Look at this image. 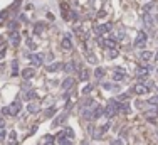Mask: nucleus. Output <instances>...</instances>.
I'll list each match as a JSON object with an SVG mask.
<instances>
[{"instance_id":"obj_1","label":"nucleus","mask_w":158,"mask_h":145,"mask_svg":"<svg viewBox=\"0 0 158 145\" xmlns=\"http://www.w3.org/2000/svg\"><path fill=\"white\" fill-rule=\"evenodd\" d=\"M146 42H148V36L145 30H140L136 36V39L133 41V47L135 49H143V47H146Z\"/></svg>"},{"instance_id":"obj_2","label":"nucleus","mask_w":158,"mask_h":145,"mask_svg":"<svg viewBox=\"0 0 158 145\" xmlns=\"http://www.w3.org/2000/svg\"><path fill=\"white\" fill-rule=\"evenodd\" d=\"M7 108H9V116H17L19 113H20V110H22V103L20 101H14L12 105H9Z\"/></svg>"},{"instance_id":"obj_3","label":"nucleus","mask_w":158,"mask_h":145,"mask_svg":"<svg viewBox=\"0 0 158 145\" xmlns=\"http://www.w3.org/2000/svg\"><path fill=\"white\" fill-rule=\"evenodd\" d=\"M111 29H113V24H101V26H98L96 29H94V34H96V36H103V34L111 32Z\"/></svg>"},{"instance_id":"obj_4","label":"nucleus","mask_w":158,"mask_h":145,"mask_svg":"<svg viewBox=\"0 0 158 145\" xmlns=\"http://www.w3.org/2000/svg\"><path fill=\"white\" fill-rule=\"evenodd\" d=\"M148 91H150V88H148L145 83H138L131 88V93H135V94H146Z\"/></svg>"},{"instance_id":"obj_5","label":"nucleus","mask_w":158,"mask_h":145,"mask_svg":"<svg viewBox=\"0 0 158 145\" xmlns=\"http://www.w3.org/2000/svg\"><path fill=\"white\" fill-rule=\"evenodd\" d=\"M27 58L32 61L34 66H42L44 64V54H37V52H34V54H27Z\"/></svg>"},{"instance_id":"obj_6","label":"nucleus","mask_w":158,"mask_h":145,"mask_svg":"<svg viewBox=\"0 0 158 145\" xmlns=\"http://www.w3.org/2000/svg\"><path fill=\"white\" fill-rule=\"evenodd\" d=\"M9 41H10V44L14 47H19V44H20V34H19L17 30H12V32L9 34Z\"/></svg>"},{"instance_id":"obj_7","label":"nucleus","mask_w":158,"mask_h":145,"mask_svg":"<svg viewBox=\"0 0 158 145\" xmlns=\"http://www.w3.org/2000/svg\"><path fill=\"white\" fill-rule=\"evenodd\" d=\"M61 47L64 51H72V42H71V34H66L64 39L61 41Z\"/></svg>"},{"instance_id":"obj_8","label":"nucleus","mask_w":158,"mask_h":145,"mask_svg":"<svg viewBox=\"0 0 158 145\" xmlns=\"http://www.w3.org/2000/svg\"><path fill=\"white\" fill-rule=\"evenodd\" d=\"M34 76H36V69H34V68L22 69V78H24V80H32Z\"/></svg>"},{"instance_id":"obj_9","label":"nucleus","mask_w":158,"mask_h":145,"mask_svg":"<svg viewBox=\"0 0 158 145\" xmlns=\"http://www.w3.org/2000/svg\"><path fill=\"white\" fill-rule=\"evenodd\" d=\"M148 74H150V68H148V66H145V68H136V76L140 78V80L148 78Z\"/></svg>"},{"instance_id":"obj_10","label":"nucleus","mask_w":158,"mask_h":145,"mask_svg":"<svg viewBox=\"0 0 158 145\" xmlns=\"http://www.w3.org/2000/svg\"><path fill=\"white\" fill-rule=\"evenodd\" d=\"M125 78H126L125 69H118V68H116L115 72H113V80H115V81H123Z\"/></svg>"},{"instance_id":"obj_11","label":"nucleus","mask_w":158,"mask_h":145,"mask_svg":"<svg viewBox=\"0 0 158 145\" xmlns=\"http://www.w3.org/2000/svg\"><path fill=\"white\" fill-rule=\"evenodd\" d=\"M103 90L106 91H119V86L115 83H103Z\"/></svg>"},{"instance_id":"obj_12","label":"nucleus","mask_w":158,"mask_h":145,"mask_svg":"<svg viewBox=\"0 0 158 145\" xmlns=\"http://www.w3.org/2000/svg\"><path fill=\"white\" fill-rule=\"evenodd\" d=\"M103 115H104V108H103V106H96V108H94V111H93V120L101 118Z\"/></svg>"},{"instance_id":"obj_13","label":"nucleus","mask_w":158,"mask_h":145,"mask_svg":"<svg viewBox=\"0 0 158 145\" xmlns=\"http://www.w3.org/2000/svg\"><path fill=\"white\" fill-rule=\"evenodd\" d=\"M66 118H67V113H62V115H59L56 120H52V127H59V125H61Z\"/></svg>"},{"instance_id":"obj_14","label":"nucleus","mask_w":158,"mask_h":145,"mask_svg":"<svg viewBox=\"0 0 158 145\" xmlns=\"http://www.w3.org/2000/svg\"><path fill=\"white\" fill-rule=\"evenodd\" d=\"M61 12H62V19L67 20V19H69V7H67V4L61 2Z\"/></svg>"},{"instance_id":"obj_15","label":"nucleus","mask_w":158,"mask_h":145,"mask_svg":"<svg viewBox=\"0 0 158 145\" xmlns=\"http://www.w3.org/2000/svg\"><path fill=\"white\" fill-rule=\"evenodd\" d=\"M39 110H40L39 103H29L27 105V111L29 113H39Z\"/></svg>"},{"instance_id":"obj_16","label":"nucleus","mask_w":158,"mask_h":145,"mask_svg":"<svg viewBox=\"0 0 158 145\" xmlns=\"http://www.w3.org/2000/svg\"><path fill=\"white\" fill-rule=\"evenodd\" d=\"M72 84H74V80H72V78H66V80L62 81V90H71Z\"/></svg>"},{"instance_id":"obj_17","label":"nucleus","mask_w":158,"mask_h":145,"mask_svg":"<svg viewBox=\"0 0 158 145\" xmlns=\"http://www.w3.org/2000/svg\"><path fill=\"white\" fill-rule=\"evenodd\" d=\"M151 58H153V52H150V51H143L140 54V59H141V61H145V62H148Z\"/></svg>"},{"instance_id":"obj_18","label":"nucleus","mask_w":158,"mask_h":145,"mask_svg":"<svg viewBox=\"0 0 158 145\" xmlns=\"http://www.w3.org/2000/svg\"><path fill=\"white\" fill-rule=\"evenodd\" d=\"M44 29H46V24H42V22H40V24H36V27H34V34H36V36H40Z\"/></svg>"},{"instance_id":"obj_19","label":"nucleus","mask_w":158,"mask_h":145,"mask_svg":"<svg viewBox=\"0 0 158 145\" xmlns=\"http://www.w3.org/2000/svg\"><path fill=\"white\" fill-rule=\"evenodd\" d=\"M57 69H62L61 62H54V64H49V66H47V71H49V72H54V71H57Z\"/></svg>"},{"instance_id":"obj_20","label":"nucleus","mask_w":158,"mask_h":145,"mask_svg":"<svg viewBox=\"0 0 158 145\" xmlns=\"http://www.w3.org/2000/svg\"><path fill=\"white\" fill-rule=\"evenodd\" d=\"M17 74H19V61L14 59L12 61V76H17Z\"/></svg>"},{"instance_id":"obj_21","label":"nucleus","mask_w":158,"mask_h":145,"mask_svg":"<svg viewBox=\"0 0 158 145\" xmlns=\"http://www.w3.org/2000/svg\"><path fill=\"white\" fill-rule=\"evenodd\" d=\"M62 132H64V135H66V137H67V138H71V140H72V138H74V130H72L71 127H66V128H64V130H62Z\"/></svg>"},{"instance_id":"obj_22","label":"nucleus","mask_w":158,"mask_h":145,"mask_svg":"<svg viewBox=\"0 0 158 145\" xmlns=\"http://www.w3.org/2000/svg\"><path fill=\"white\" fill-rule=\"evenodd\" d=\"M118 54H119V51L116 49V47H115V49H108V58H109V59L118 58Z\"/></svg>"},{"instance_id":"obj_23","label":"nucleus","mask_w":158,"mask_h":145,"mask_svg":"<svg viewBox=\"0 0 158 145\" xmlns=\"http://www.w3.org/2000/svg\"><path fill=\"white\" fill-rule=\"evenodd\" d=\"M24 98H25V100H34V98H37V93H36V91L27 90V93L24 94Z\"/></svg>"},{"instance_id":"obj_24","label":"nucleus","mask_w":158,"mask_h":145,"mask_svg":"<svg viewBox=\"0 0 158 145\" xmlns=\"http://www.w3.org/2000/svg\"><path fill=\"white\" fill-rule=\"evenodd\" d=\"M94 76H96V80H103L104 69H103V68H96V71H94Z\"/></svg>"},{"instance_id":"obj_25","label":"nucleus","mask_w":158,"mask_h":145,"mask_svg":"<svg viewBox=\"0 0 158 145\" xmlns=\"http://www.w3.org/2000/svg\"><path fill=\"white\" fill-rule=\"evenodd\" d=\"M7 27H9L10 30H17V27H19V22H17V20H9Z\"/></svg>"},{"instance_id":"obj_26","label":"nucleus","mask_w":158,"mask_h":145,"mask_svg":"<svg viewBox=\"0 0 158 145\" xmlns=\"http://www.w3.org/2000/svg\"><path fill=\"white\" fill-rule=\"evenodd\" d=\"M79 80H81V81H88V80H89V72H88L86 69H83V71H81V76H79Z\"/></svg>"},{"instance_id":"obj_27","label":"nucleus","mask_w":158,"mask_h":145,"mask_svg":"<svg viewBox=\"0 0 158 145\" xmlns=\"http://www.w3.org/2000/svg\"><path fill=\"white\" fill-rule=\"evenodd\" d=\"M88 61L91 62V64H98V59L94 54H91V52H88Z\"/></svg>"},{"instance_id":"obj_28","label":"nucleus","mask_w":158,"mask_h":145,"mask_svg":"<svg viewBox=\"0 0 158 145\" xmlns=\"http://www.w3.org/2000/svg\"><path fill=\"white\" fill-rule=\"evenodd\" d=\"M25 42H27V46H29V49H32V51H36V49H37L36 42H34L32 39H27V41H25Z\"/></svg>"},{"instance_id":"obj_29","label":"nucleus","mask_w":158,"mask_h":145,"mask_svg":"<svg viewBox=\"0 0 158 145\" xmlns=\"http://www.w3.org/2000/svg\"><path fill=\"white\" fill-rule=\"evenodd\" d=\"M54 115H56V108H54V106L46 110V116H47V118H49V116H54Z\"/></svg>"},{"instance_id":"obj_30","label":"nucleus","mask_w":158,"mask_h":145,"mask_svg":"<svg viewBox=\"0 0 158 145\" xmlns=\"http://www.w3.org/2000/svg\"><path fill=\"white\" fill-rule=\"evenodd\" d=\"M93 88H94L93 84H88V86H84L83 88V94H89L91 91H93Z\"/></svg>"},{"instance_id":"obj_31","label":"nucleus","mask_w":158,"mask_h":145,"mask_svg":"<svg viewBox=\"0 0 158 145\" xmlns=\"http://www.w3.org/2000/svg\"><path fill=\"white\" fill-rule=\"evenodd\" d=\"M153 7H155V4H153V2H150V4H146V5L143 7V10H145V12H150Z\"/></svg>"},{"instance_id":"obj_32","label":"nucleus","mask_w":158,"mask_h":145,"mask_svg":"<svg viewBox=\"0 0 158 145\" xmlns=\"http://www.w3.org/2000/svg\"><path fill=\"white\" fill-rule=\"evenodd\" d=\"M5 137V130H4V122L0 120V138H4Z\"/></svg>"},{"instance_id":"obj_33","label":"nucleus","mask_w":158,"mask_h":145,"mask_svg":"<svg viewBox=\"0 0 158 145\" xmlns=\"http://www.w3.org/2000/svg\"><path fill=\"white\" fill-rule=\"evenodd\" d=\"M111 145H125L121 140H118V138H115V140H111Z\"/></svg>"},{"instance_id":"obj_34","label":"nucleus","mask_w":158,"mask_h":145,"mask_svg":"<svg viewBox=\"0 0 158 145\" xmlns=\"http://www.w3.org/2000/svg\"><path fill=\"white\" fill-rule=\"evenodd\" d=\"M19 19H20L22 22H25V24L29 22V19H27V15H24V14H20V17H19Z\"/></svg>"},{"instance_id":"obj_35","label":"nucleus","mask_w":158,"mask_h":145,"mask_svg":"<svg viewBox=\"0 0 158 145\" xmlns=\"http://www.w3.org/2000/svg\"><path fill=\"white\" fill-rule=\"evenodd\" d=\"M9 138H10V140H15V138H17V133H15V132H10V133H9Z\"/></svg>"},{"instance_id":"obj_36","label":"nucleus","mask_w":158,"mask_h":145,"mask_svg":"<svg viewBox=\"0 0 158 145\" xmlns=\"http://www.w3.org/2000/svg\"><path fill=\"white\" fill-rule=\"evenodd\" d=\"M104 15H106V12H104V10H99V12H98V17H104Z\"/></svg>"},{"instance_id":"obj_37","label":"nucleus","mask_w":158,"mask_h":145,"mask_svg":"<svg viewBox=\"0 0 158 145\" xmlns=\"http://www.w3.org/2000/svg\"><path fill=\"white\" fill-rule=\"evenodd\" d=\"M155 59H156V61H158V52H156V54H155Z\"/></svg>"},{"instance_id":"obj_38","label":"nucleus","mask_w":158,"mask_h":145,"mask_svg":"<svg viewBox=\"0 0 158 145\" xmlns=\"http://www.w3.org/2000/svg\"><path fill=\"white\" fill-rule=\"evenodd\" d=\"M156 72H158V68H156Z\"/></svg>"}]
</instances>
